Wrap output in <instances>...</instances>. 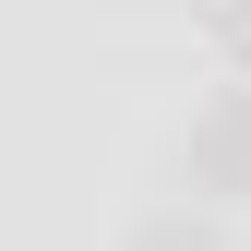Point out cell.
I'll use <instances>...</instances> for the list:
<instances>
[{"instance_id":"6da1fadb","label":"cell","mask_w":251,"mask_h":251,"mask_svg":"<svg viewBox=\"0 0 251 251\" xmlns=\"http://www.w3.org/2000/svg\"><path fill=\"white\" fill-rule=\"evenodd\" d=\"M192 179H203V192H251V84L192 132Z\"/></svg>"},{"instance_id":"7a4b0ae2","label":"cell","mask_w":251,"mask_h":251,"mask_svg":"<svg viewBox=\"0 0 251 251\" xmlns=\"http://www.w3.org/2000/svg\"><path fill=\"white\" fill-rule=\"evenodd\" d=\"M132 251H215V215L168 203V215H144V227H132Z\"/></svg>"}]
</instances>
